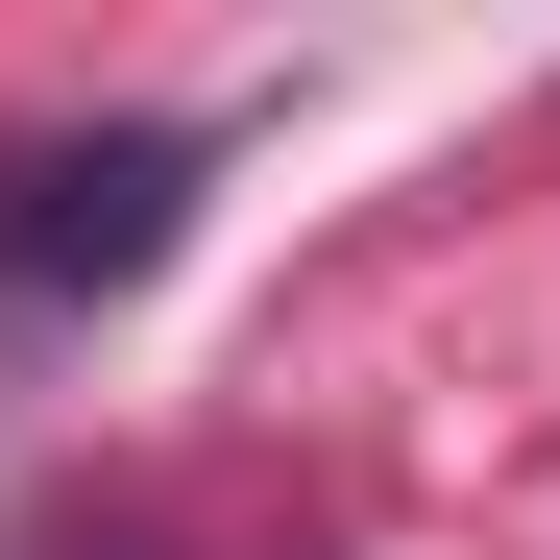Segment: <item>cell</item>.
Masks as SVG:
<instances>
[{"instance_id":"6da1fadb","label":"cell","mask_w":560,"mask_h":560,"mask_svg":"<svg viewBox=\"0 0 560 560\" xmlns=\"http://www.w3.org/2000/svg\"><path fill=\"white\" fill-rule=\"evenodd\" d=\"M171 196H196V122L0 147V268H25V293H122V268H171Z\"/></svg>"}]
</instances>
